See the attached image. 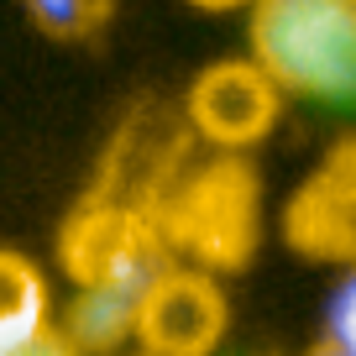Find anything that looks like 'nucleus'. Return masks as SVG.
Here are the masks:
<instances>
[{
	"label": "nucleus",
	"mask_w": 356,
	"mask_h": 356,
	"mask_svg": "<svg viewBox=\"0 0 356 356\" xmlns=\"http://www.w3.org/2000/svg\"><path fill=\"white\" fill-rule=\"evenodd\" d=\"M262 241V178L246 157L210 152L184 111H147L115 131L105 163L58 231L74 289L142 304L173 273H241Z\"/></svg>",
	"instance_id": "nucleus-1"
},
{
	"label": "nucleus",
	"mask_w": 356,
	"mask_h": 356,
	"mask_svg": "<svg viewBox=\"0 0 356 356\" xmlns=\"http://www.w3.org/2000/svg\"><path fill=\"white\" fill-rule=\"evenodd\" d=\"M246 58L283 100H356V0H257L246 11Z\"/></svg>",
	"instance_id": "nucleus-2"
},
{
	"label": "nucleus",
	"mask_w": 356,
	"mask_h": 356,
	"mask_svg": "<svg viewBox=\"0 0 356 356\" xmlns=\"http://www.w3.org/2000/svg\"><path fill=\"white\" fill-rule=\"evenodd\" d=\"M178 111H184V126L210 152L246 157L273 136V126L283 115V89L252 58H215L210 68L194 74Z\"/></svg>",
	"instance_id": "nucleus-3"
},
{
	"label": "nucleus",
	"mask_w": 356,
	"mask_h": 356,
	"mask_svg": "<svg viewBox=\"0 0 356 356\" xmlns=\"http://www.w3.org/2000/svg\"><path fill=\"white\" fill-rule=\"evenodd\" d=\"M231 325V293L210 273H173L142 299L136 351L142 356H215Z\"/></svg>",
	"instance_id": "nucleus-4"
},
{
	"label": "nucleus",
	"mask_w": 356,
	"mask_h": 356,
	"mask_svg": "<svg viewBox=\"0 0 356 356\" xmlns=\"http://www.w3.org/2000/svg\"><path fill=\"white\" fill-rule=\"evenodd\" d=\"M289 241L309 257H346L356 252V136L341 142L325 168L293 194L289 204Z\"/></svg>",
	"instance_id": "nucleus-5"
},
{
	"label": "nucleus",
	"mask_w": 356,
	"mask_h": 356,
	"mask_svg": "<svg viewBox=\"0 0 356 356\" xmlns=\"http://www.w3.org/2000/svg\"><path fill=\"white\" fill-rule=\"evenodd\" d=\"M136 314H142V304L115 289H74L58 330L68 335L79 356H115L136 341Z\"/></svg>",
	"instance_id": "nucleus-6"
},
{
	"label": "nucleus",
	"mask_w": 356,
	"mask_h": 356,
	"mask_svg": "<svg viewBox=\"0 0 356 356\" xmlns=\"http://www.w3.org/2000/svg\"><path fill=\"white\" fill-rule=\"evenodd\" d=\"M47 325H53V299H47L42 267L11 246H0V346L26 341Z\"/></svg>",
	"instance_id": "nucleus-7"
},
{
	"label": "nucleus",
	"mask_w": 356,
	"mask_h": 356,
	"mask_svg": "<svg viewBox=\"0 0 356 356\" xmlns=\"http://www.w3.org/2000/svg\"><path fill=\"white\" fill-rule=\"evenodd\" d=\"M314 341L330 346V351H341V356H356V252L335 267L330 289H325V299H320V335H314Z\"/></svg>",
	"instance_id": "nucleus-8"
},
{
	"label": "nucleus",
	"mask_w": 356,
	"mask_h": 356,
	"mask_svg": "<svg viewBox=\"0 0 356 356\" xmlns=\"http://www.w3.org/2000/svg\"><path fill=\"white\" fill-rule=\"evenodd\" d=\"M22 6L37 22V32H47L53 42H84L100 32L111 0H22Z\"/></svg>",
	"instance_id": "nucleus-9"
},
{
	"label": "nucleus",
	"mask_w": 356,
	"mask_h": 356,
	"mask_svg": "<svg viewBox=\"0 0 356 356\" xmlns=\"http://www.w3.org/2000/svg\"><path fill=\"white\" fill-rule=\"evenodd\" d=\"M0 356H79V351L68 346V335L58 330V320H53L47 330L26 335V341H11V346H0Z\"/></svg>",
	"instance_id": "nucleus-10"
},
{
	"label": "nucleus",
	"mask_w": 356,
	"mask_h": 356,
	"mask_svg": "<svg viewBox=\"0 0 356 356\" xmlns=\"http://www.w3.org/2000/svg\"><path fill=\"white\" fill-rule=\"evenodd\" d=\"M194 11H210V16H231V11H252L257 0H189Z\"/></svg>",
	"instance_id": "nucleus-11"
},
{
	"label": "nucleus",
	"mask_w": 356,
	"mask_h": 356,
	"mask_svg": "<svg viewBox=\"0 0 356 356\" xmlns=\"http://www.w3.org/2000/svg\"><path fill=\"white\" fill-rule=\"evenodd\" d=\"M304 356H341V351H330V346H320V341H314V346H309Z\"/></svg>",
	"instance_id": "nucleus-12"
},
{
	"label": "nucleus",
	"mask_w": 356,
	"mask_h": 356,
	"mask_svg": "<svg viewBox=\"0 0 356 356\" xmlns=\"http://www.w3.org/2000/svg\"><path fill=\"white\" fill-rule=\"evenodd\" d=\"M136 356H142V351H136Z\"/></svg>",
	"instance_id": "nucleus-13"
}]
</instances>
